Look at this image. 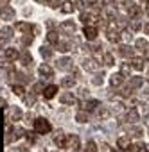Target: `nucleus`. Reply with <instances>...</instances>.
Segmentation results:
<instances>
[{
    "label": "nucleus",
    "instance_id": "1",
    "mask_svg": "<svg viewBox=\"0 0 149 152\" xmlns=\"http://www.w3.org/2000/svg\"><path fill=\"white\" fill-rule=\"evenodd\" d=\"M50 122L47 120V118H36L34 120V131L38 132V134H47V132H50Z\"/></svg>",
    "mask_w": 149,
    "mask_h": 152
},
{
    "label": "nucleus",
    "instance_id": "2",
    "mask_svg": "<svg viewBox=\"0 0 149 152\" xmlns=\"http://www.w3.org/2000/svg\"><path fill=\"white\" fill-rule=\"evenodd\" d=\"M66 148H72L74 152H77L81 148V140L77 134H68L66 136Z\"/></svg>",
    "mask_w": 149,
    "mask_h": 152
},
{
    "label": "nucleus",
    "instance_id": "3",
    "mask_svg": "<svg viewBox=\"0 0 149 152\" xmlns=\"http://www.w3.org/2000/svg\"><path fill=\"white\" fill-rule=\"evenodd\" d=\"M15 16H16V13H15V9L11 6H2L0 7V20L11 22V20H15Z\"/></svg>",
    "mask_w": 149,
    "mask_h": 152
},
{
    "label": "nucleus",
    "instance_id": "4",
    "mask_svg": "<svg viewBox=\"0 0 149 152\" xmlns=\"http://www.w3.org/2000/svg\"><path fill=\"white\" fill-rule=\"evenodd\" d=\"M76 31H77V27H76V23H74L72 20H65V22L59 23V32L61 34H74Z\"/></svg>",
    "mask_w": 149,
    "mask_h": 152
},
{
    "label": "nucleus",
    "instance_id": "5",
    "mask_svg": "<svg viewBox=\"0 0 149 152\" xmlns=\"http://www.w3.org/2000/svg\"><path fill=\"white\" fill-rule=\"evenodd\" d=\"M83 68L86 70V72H97L99 70V61L95 59V57H85L83 59Z\"/></svg>",
    "mask_w": 149,
    "mask_h": 152
},
{
    "label": "nucleus",
    "instance_id": "6",
    "mask_svg": "<svg viewBox=\"0 0 149 152\" xmlns=\"http://www.w3.org/2000/svg\"><path fill=\"white\" fill-rule=\"evenodd\" d=\"M106 38H108V41H111V43L120 41V32H119V29H117L115 25H110V27L106 29Z\"/></svg>",
    "mask_w": 149,
    "mask_h": 152
},
{
    "label": "nucleus",
    "instance_id": "7",
    "mask_svg": "<svg viewBox=\"0 0 149 152\" xmlns=\"http://www.w3.org/2000/svg\"><path fill=\"white\" fill-rule=\"evenodd\" d=\"M142 84H144V79L142 77H131L129 83H128V88H126V95H131V91L133 90H138Z\"/></svg>",
    "mask_w": 149,
    "mask_h": 152
},
{
    "label": "nucleus",
    "instance_id": "8",
    "mask_svg": "<svg viewBox=\"0 0 149 152\" xmlns=\"http://www.w3.org/2000/svg\"><path fill=\"white\" fill-rule=\"evenodd\" d=\"M126 11H128V15H129L131 18H138V16H140V13H142V7H140V6H136L135 2H128Z\"/></svg>",
    "mask_w": 149,
    "mask_h": 152
},
{
    "label": "nucleus",
    "instance_id": "9",
    "mask_svg": "<svg viewBox=\"0 0 149 152\" xmlns=\"http://www.w3.org/2000/svg\"><path fill=\"white\" fill-rule=\"evenodd\" d=\"M15 27L18 31H22L24 34H32V31H38V27H34V25H31L27 22H18V23H15Z\"/></svg>",
    "mask_w": 149,
    "mask_h": 152
},
{
    "label": "nucleus",
    "instance_id": "10",
    "mask_svg": "<svg viewBox=\"0 0 149 152\" xmlns=\"http://www.w3.org/2000/svg\"><path fill=\"white\" fill-rule=\"evenodd\" d=\"M83 34H85V38L88 39V41H94L95 38H97V27H94V25H85V29H83Z\"/></svg>",
    "mask_w": 149,
    "mask_h": 152
},
{
    "label": "nucleus",
    "instance_id": "11",
    "mask_svg": "<svg viewBox=\"0 0 149 152\" xmlns=\"http://www.w3.org/2000/svg\"><path fill=\"white\" fill-rule=\"evenodd\" d=\"M56 66H58V70H63V72L72 70V59L70 57H61V59H58Z\"/></svg>",
    "mask_w": 149,
    "mask_h": 152
},
{
    "label": "nucleus",
    "instance_id": "12",
    "mask_svg": "<svg viewBox=\"0 0 149 152\" xmlns=\"http://www.w3.org/2000/svg\"><path fill=\"white\" fill-rule=\"evenodd\" d=\"M54 143H56L58 148H66V134H63L61 131L56 132V136H54Z\"/></svg>",
    "mask_w": 149,
    "mask_h": 152
},
{
    "label": "nucleus",
    "instance_id": "13",
    "mask_svg": "<svg viewBox=\"0 0 149 152\" xmlns=\"http://www.w3.org/2000/svg\"><path fill=\"white\" fill-rule=\"evenodd\" d=\"M38 73L41 75V77H43V79H50V77H52V75H54V72H52V68H50L49 64H45V63H43V64H41V66L38 68Z\"/></svg>",
    "mask_w": 149,
    "mask_h": 152
},
{
    "label": "nucleus",
    "instance_id": "14",
    "mask_svg": "<svg viewBox=\"0 0 149 152\" xmlns=\"http://www.w3.org/2000/svg\"><path fill=\"white\" fill-rule=\"evenodd\" d=\"M56 93H58V86H56V84H49V86H45V90H43V97H45L47 100L54 99Z\"/></svg>",
    "mask_w": 149,
    "mask_h": 152
},
{
    "label": "nucleus",
    "instance_id": "15",
    "mask_svg": "<svg viewBox=\"0 0 149 152\" xmlns=\"http://www.w3.org/2000/svg\"><path fill=\"white\" fill-rule=\"evenodd\" d=\"M99 106H101V102L95 100V99H90V100H85V102H83V109H85L86 113H88V111H95Z\"/></svg>",
    "mask_w": 149,
    "mask_h": 152
},
{
    "label": "nucleus",
    "instance_id": "16",
    "mask_svg": "<svg viewBox=\"0 0 149 152\" xmlns=\"http://www.w3.org/2000/svg\"><path fill=\"white\" fill-rule=\"evenodd\" d=\"M124 120H126V122H129V124H135V122H138V120H140V115H138V111H136L135 107H131V109L126 113Z\"/></svg>",
    "mask_w": 149,
    "mask_h": 152
},
{
    "label": "nucleus",
    "instance_id": "17",
    "mask_svg": "<svg viewBox=\"0 0 149 152\" xmlns=\"http://www.w3.org/2000/svg\"><path fill=\"white\" fill-rule=\"evenodd\" d=\"M9 120L11 122H20L22 120V111H20V107H9Z\"/></svg>",
    "mask_w": 149,
    "mask_h": 152
},
{
    "label": "nucleus",
    "instance_id": "18",
    "mask_svg": "<svg viewBox=\"0 0 149 152\" xmlns=\"http://www.w3.org/2000/svg\"><path fill=\"white\" fill-rule=\"evenodd\" d=\"M59 102L65 104V106H68V104H74V102H76V97H74L72 93H68V91H65V93L59 95Z\"/></svg>",
    "mask_w": 149,
    "mask_h": 152
},
{
    "label": "nucleus",
    "instance_id": "19",
    "mask_svg": "<svg viewBox=\"0 0 149 152\" xmlns=\"http://www.w3.org/2000/svg\"><path fill=\"white\" fill-rule=\"evenodd\" d=\"M122 81H124V75L119 72V73H113L111 77H110V84L113 86V88H117V86H120L122 84Z\"/></svg>",
    "mask_w": 149,
    "mask_h": 152
},
{
    "label": "nucleus",
    "instance_id": "20",
    "mask_svg": "<svg viewBox=\"0 0 149 152\" xmlns=\"http://www.w3.org/2000/svg\"><path fill=\"white\" fill-rule=\"evenodd\" d=\"M144 134V129L140 127V125H129L128 127V136H136V138H140Z\"/></svg>",
    "mask_w": 149,
    "mask_h": 152
},
{
    "label": "nucleus",
    "instance_id": "21",
    "mask_svg": "<svg viewBox=\"0 0 149 152\" xmlns=\"http://www.w3.org/2000/svg\"><path fill=\"white\" fill-rule=\"evenodd\" d=\"M6 59H7V61H16V59H20L18 50H16V48H6Z\"/></svg>",
    "mask_w": 149,
    "mask_h": 152
},
{
    "label": "nucleus",
    "instance_id": "22",
    "mask_svg": "<svg viewBox=\"0 0 149 152\" xmlns=\"http://www.w3.org/2000/svg\"><path fill=\"white\" fill-rule=\"evenodd\" d=\"M61 13H65V15H70V13H74V9H76V4H72L70 2V0H68V2H63L61 4Z\"/></svg>",
    "mask_w": 149,
    "mask_h": 152
},
{
    "label": "nucleus",
    "instance_id": "23",
    "mask_svg": "<svg viewBox=\"0 0 149 152\" xmlns=\"http://www.w3.org/2000/svg\"><path fill=\"white\" fill-rule=\"evenodd\" d=\"M135 47H136V50H140V52H145V50L149 48V43H147V39H144V38H138V39L135 41Z\"/></svg>",
    "mask_w": 149,
    "mask_h": 152
},
{
    "label": "nucleus",
    "instance_id": "24",
    "mask_svg": "<svg viewBox=\"0 0 149 152\" xmlns=\"http://www.w3.org/2000/svg\"><path fill=\"white\" fill-rule=\"evenodd\" d=\"M20 61H22V64H24V66H31V64H32V56L25 50V52H22V54H20Z\"/></svg>",
    "mask_w": 149,
    "mask_h": 152
},
{
    "label": "nucleus",
    "instance_id": "25",
    "mask_svg": "<svg viewBox=\"0 0 149 152\" xmlns=\"http://www.w3.org/2000/svg\"><path fill=\"white\" fill-rule=\"evenodd\" d=\"M95 111H97V116H99L101 120H106V118H110V109H108L106 106H99Z\"/></svg>",
    "mask_w": 149,
    "mask_h": 152
},
{
    "label": "nucleus",
    "instance_id": "26",
    "mask_svg": "<svg viewBox=\"0 0 149 152\" xmlns=\"http://www.w3.org/2000/svg\"><path fill=\"white\" fill-rule=\"evenodd\" d=\"M79 20H81L85 25H90V23L95 20V16H94L92 13H85V11H83V13H81V16H79Z\"/></svg>",
    "mask_w": 149,
    "mask_h": 152
},
{
    "label": "nucleus",
    "instance_id": "27",
    "mask_svg": "<svg viewBox=\"0 0 149 152\" xmlns=\"http://www.w3.org/2000/svg\"><path fill=\"white\" fill-rule=\"evenodd\" d=\"M47 41H49L50 45H58V41H59L58 31H49V32H47Z\"/></svg>",
    "mask_w": 149,
    "mask_h": 152
},
{
    "label": "nucleus",
    "instance_id": "28",
    "mask_svg": "<svg viewBox=\"0 0 149 152\" xmlns=\"http://www.w3.org/2000/svg\"><path fill=\"white\" fill-rule=\"evenodd\" d=\"M144 59H140V57H131V68L133 70H144Z\"/></svg>",
    "mask_w": 149,
    "mask_h": 152
},
{
    "label": "nucleus",
    "instance_id": "29",
    "mask_svg": "<svg viewBox=\"0 0 149 152\" xmlns=\"http://www.w3.org/2000/svg\"><path fill=\"white\" fill-rule=\"evenodd\" d=\"M119 52H120L124 57H135V52H133V48H131L129 45H122Z\"/></svg>",
    "mask_w": 149,
    "mask_h": 152
},
{
    "label": "nucleus",
    "instance_id": "30",
    "mask_svg": "<svg viewBox=\"0 0 149 152\" xmlns=\"http://www.w3.org/2000/svg\"><path fill=\"white\" fill-rule=\"evenodd\" d=\"M103 63H104L106 66H113V64H115V57H113V54H111V52H104V56H103Z\"/></svg>",
    "mask_w": 149,
    "mask_h": 152
},
{
    "label": "nucleus",
    "instance_id": "31",
    "mask_svg": "<svg viewBox=\"0 0 149 152\" xmlns=\"http://www.w3.org/2000/svg\"><path fill=\"white\" fill-rule=\"evenodd\" d=\"M117 147L128 150V147H129V136H120V138L117 140Z\"/></svg>",
    "mask_w": 149,
    "mask_h": 152
},
{
    "label": "nucleus",
    "instance_id": "32",
    "mask_svg": "<svg viewBox=\"0 0 149 152\" xmlns=\"http://www.w3.org/2000/svg\"><path fill=\"white\" fill-rule=\"evenodd\" d=\"M61 86H63V88H68V90H72L74 86H76V79H74V77H63V81H61Z\"/></svg>",
    "mask_w": 149,
    "mask_h": 152
},
{
    "label": "nucleus",
    "instance_id": "33",
    "mask_svg": "<svg viewBox=\"0 0 149 152\" xmlns=\"http://www.w3.org/2000/svg\"><path fill=\"white\" fill-rule=\"evenodd\" d=\"M58 50L59 52H68V50H72V43L70 41H58Z\"/></svg>",
    "mask_w": 149,
    "mask_h": 152
},
{
    "label": "nucleus",
    "instance_id": "34",
    "mask_svg": "<svg viewBox=\"0 0 149 152\" xmlns=\"http://www.w3.org/2000/svg\"><path fill=\"white\" fill-rule=\"evenodd\" d=\"M34 41V34H24L22 36V47H29Z\"/></svg>",
    "mask_w": 149,
    "mask_h": 152
},
{
    "label": "nucleus",
    "instance_id": "35",
    "mask_svg": "<svg viewBox=\"0 0 149 152\" xmlns=\"http://www.w3.org/2000/svg\"><path fill=\"white\" fill-rule=\"evenodd\" d=\"M76 120H77V122H81V124H85V122H88V113H86L85 109H81V111H77V115H76Z\"/></svg>",
    "mask_w": 149,
    "mask_h": 152
},
{
    "label": "nucleus",
    "instance_id": "36",
    "mask_svg": "<svg viewBox=\"0 0 149 152\" xmlns=\"http://www.w3.org/2000/svg\"><path fill=\"white\" fill-rule=\"evenodd\" d=\"M144 148V143L142 141H136V143H129V147H128V150L129 152H140Z\"/></svg>",
    "mask_w": 149,
    "mask_h": 152
},
{
    "label": "nucleus",
    "instance_id": "37",
    "mask_svg": "<svg viewBox=\"0 0 149 152\" xmlns=\"http://www.w3.org/2000/svg\"><path fill=\"white\" fill-rule=\"evenodd\" d=\"M120 73L124 75V77H129V73H131V64H129V63H122V64H120Z\"/></svg>",
    "mask_w": 149,
    "mask_h": 152
},
{
    "label": "nucleus",
    "instance_id": "38",
    "mask_svg": "<svg viewBox=\"0 0 149 152\" xmlns=\"http://www.w3.org/2000/svg\"><path fill=\"white\" fill-rule=\"evenodd\" d=\"M40 54H41V57H45V59H49V57H52V48L50 47H41L40 48Z\"/></svg>",
    "mask_w": 149,
    "mask_h": 152
},
{
    "label": "nucleus",
    "instance_id": "39",
    "mask_svg": "<svg viewBox=\"0 0 149 152\" xmlns=\"http://www.w3.org/2000/svg\"><path fill=\"white\" fill-rule=\"evenodd\" d=\"M45 4H47L49 7H52V9H58V7H61L63 0H45Z\"/></svg>",
    "mask_w": 149,
    "mask_h": 152
},
{
    "label": "nucleus",
    "instance_id": "40",
    "mask_svg": "<svg viewBox=\"0 0 149 152\" xmlns=\"http://www.w3.org/2000/svg\"><path fill=\"white\" fill-rule=\"evenodd\" d=\"M34 100H36V97H34V93H31V95H24V102H25V106H34Z\"/></svg>",
    "mask_w": 149,
    "mask_h": 152
},
{
    "label": "nucleus",
    "instance_id": "41",
    "mask_svg": "<svg viewBox=\"0 0 149 152\" xmlns=\"http://www.w3.org/2000/svg\"><path fill=\"white\" fill-rule=\"evenodd\" d=\"M0 34H2L4 39H9V38L13 36V29H11V27H4L2 31H0Z\"/></svg>",
    "mask_w": 149,
    "mask_h": 152
},
{
    "label": "nucleus",
    "instance_id": "42",
    "mask_svg": "<svg viewBox=\"0 0 149 152\" xmlns=\"http://www.w3.org/2000/svg\"><path fill=\"white\" fill-rule=\"evenodd\" d=\"M24 91H25V90H24V86H22V84H13V93H15V95L24 97Z\"/></svg>",
    "mask_w": 149,
    "mask_h": 152
},
{
    "label": "nucleus",
    "instance_id": "43",
    "mask_svg": "<svg viewBox=\"0 0 149 152\" xmlns=\"http://www.w3.org/2000/svg\"><path fill=\"white\" fill-rule=\"evenodd\" d=\"M85 152H99L97 150V143L95 141H88L86 147H85Z\"/></svg>",
    "mask_w": 149,
    "mask_h": 152
},
{
    "label": "nucleus",
    "instance_id": "44",
    "mask_svg": "<svg viewBox=\"0 0 149 152\" xmlns=\"http://www.w3.org/2000/svg\"><path fill=\"white\" fill-rule=\"evenodd\" d=\"M103 77H104V75H103V73H97V75H95V77L92 79V83H94L95 86H103V81H104Z\"/></svg>",
    "mask_w": 149,
    "mask_h": 152
},
{
    "label": "nucleus",
    "instance_id": "45",
    "mask_svg": "<svg viewBox=\"0 0 149 152\" xmlns=\"http://www.w3.org/2000/svg\"><path fill=\"white\" fill-rule=\"evenodd\" d=\"M90 6V0H77L76 2V7H79V9H86Z\"/></svg>",
    "mask_w": 149,
    "mask_h": 152
},
{
    "label": "nucleus",
    "instance_id": "46",
    "mask_svg": "<svg viewBox=\"0 0 149 152\" xmlns=\"http://www.w3.org/2000/svg\"><path fill=\"white\" fill-rule=\"evenodd\" d=\"M43 90H45V86H43L41 83H36V84H34V88H32V93H34V95H38V93H43Z\"/></svg>",
    "mask_w": 149,
    "mask_h": 152
},
{
    "label": "nucleus",
    "instance_id": "47",
    "mask_svg": "<svg viewBox=\"0 0 149 152\" xmlns=\"http://www.w3.org/2000/svg\"><path fill=\"white\" fill-rule=\"evenodd\" d=\"M131 29H133V31H138V29H140V22H138V18H133V20H131Z\"/></svg>",
    "mask_w": 149,
    "mask_h": 152
},
{
    "label": "nucleus",
    "instance_id": "48",
    "mask_svg": "<svg viewBox=\"0 0 149 152\" xmlns=\"http://www.w3.org/2000/svg\"><path fill=\"white\" fill-rule=\"evenodd\" d=\"M34 134H36V131H34V132H27V134H25L29 143H34V141H36V136H34Z\"/></svg>",
    "mask_w": 149,
    "mask_h": 152
},
{
    "label": "nucleus",
    "instance_id": "49",
    "mask_svg": "<svg viewBox=\"0 0 149 152\" xmlns=\"http://www.w3.org/2000/svg\"><path fill=\"white\" fill-rule=\"evenodd\" d=\"M142 113H144V115H149V100L142 102Z\"/></svg>",
    "mask_w": 149,
    "mask_h": 152
},
{
    "label": "nucleus",
    "instance_id": "50",
    "mask_svg": "<svg viewBox=\"0 0 149 152\" xmlns=\"http://www.w3.org/2000/svg\"><path fill=\"white\" fill-rule=\"evenodd\" d=\"M16 152H29V150H27V147H18Z\"/></svg>",
    "mask_w": 149,
    "mask_h": 152
},
{
    "label": "nucleus",
    "instance_id": "51",
    "mask_svg": "<svg viewBox=\"0 0 149 152\" xmlns=\"http://www.w3.org/2000/svg\"><path fill=\"white\" fill-rule=\"evenodd\" d=\"M144 32H145V34H149V22L144 25Z\"/></svg>",
    "mask_w": 149,
    "mask_h": 152
},
{
    "label": "nucleus",
    "instance_id": "52",
    "mask_svg": "<svg viewBox=\"0 0 149 152\" xmlns=\"http://www.w3.org/2000/svg\"><path fill=\"white\" fill-rule=\"evenodd\" d=\"M4 106H7V104H6V100H4V99H0V107H4Z\"/></svg>",
    "mask_w": 149,
    "mask_h": 152
},
{
    "label": "nucleus",
    "instance_id": "53",
    "mask_svg": "<svg viewBox=\"0 0 149 152\" xmlns=\"http://www.w3.org/2000/svg\"><path fill=\"white\" fill-rule=\"evenodd\" d=\"M7 2H9V0H0V4H2V6H7Z\"/></svg>",
    "mask_w": 149,
    "mask_h": 152
},
{
    "label": "nucleus",
    "instance_id": "54",
    "mask_svg": "<svg viewBox=\"0 0 149 152\" xmlns=\"http://www.w3.org/2000/svg\"><path fill=\"white\" fill-rule=\"evenodd\" d=\"M140 2H142L144 6H149V0H140Z\"/></svg>",
    "mask_w": 149,
    "mask_h": 152
},
{
    "label": "nucleus",
    "instance_id": "55",
    "mask_svg": "<svg viewBox=\"0 0 149 152\" xmlns=\"http://www.w3.org/2000/svg\"><path fill=\"white\" fill-rule=\"evenodd\" d=\"M145 57H147V59H149V48H147V50H145Z\"/></svg>",
    "mask_w": 149,
    "mask_h": 152
},
{
    "label": "nucleus",
    "instance_id": "56",
    "mask_svg": "<svg viewBox=\"0 0 149 152\" xmlns=\"http://www.w3.org/2000/svg\"><path fill=\"white\" fill-rule=\"evenodd\" d=\"M36 2H40V4H43V2H45V0H36Z\"/></svg>",
    "mask_w": 149,
    "mask_h": 152
},
{
    "label": "nucleus",
    "instance_id": "57",
    "mask_svg": "<svg viewBox=\"0 0 149 152\" xmlns=\"http://www.w3.org/2000/svg\"><path fill=\"white\" fill-rule=\"evenodd\" d=\"M147 77H149V70H147Z\"/></svg>",
    "mask_w": 149,
    "mask_h": 152
},
{
    "label": "nucleus",
    "instance_id": "58",
    "mask_svg": "<svg viewBox=\"0 0 149 152\" xmlns=\"http://www.w3.org/2000/svg\"><path fill=\"white\" fill-rule=\"evenodd\" d=\"M145 152H149V148H147V150H145Z\"/></svg>",
    "mask_w": 149,
    "mask_h": 152
},
{
    "label": "nucleus",
    "instance_id": "59",
    "mask_svg": "<svg viewBox=\"0 0 149 152\" xmlns=\"http://www.w3.org/2000/svg\"><path fill=\"white\" fill-rule=\"evenodd\" d=\"M56 152H58V150H56Z\"/></svg>",
    "mask_w": 149,
    "mask_h": 152
}]
</instances>
